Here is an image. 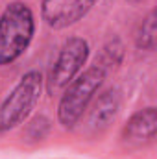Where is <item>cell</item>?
I'll return each mask as SVG.
<instances>
[{"label":"cell","mask_w":157,"mask_h":159,"mask_svg":"<svg viewBox=\"0 0 157 159\" xmlns=\"http://www.w3.org/2000/svg\"><path fill=\"white\" fill-rule=\"evenodd\" d=\"M89 54H91V46H89L87 39L78 37V35L67 37L56 54V59L50 67L48 78L44 80L46 91L50 94L63 91L83 70V67L89 59Z\"/></svg>","instance_id":"cell-4"},{"label":"cell","mask_w":157,"mask_h":159,"mask_svg":"<svg viewBox=\"0 0 157 159\" xmlns=\"http://www.w3.org/2000/svg\"><path fill=\"white\" fill-rule=\"evenodd\" d=\"M52 131V120L46 115H35L24 122L22 137L26 143H41L44 141Z\"/></svg>","instance_id":"cell-10"},{"label":"cell","mask_w":157,"mask_h":159,"mask_svg":"<svg viewBox=\"0 0 157 159\" xmlns=\"http://www.w3.org/2000/svg\"><path fill=\"white\" fill-rule=\"evenodd\" d=\"M100 0H41V19L52 30H67L83 20Z\"/></svg>","instance_id":"cell-5"},{"label":"cell","mask_w":157,"mask_h":159,"mask_svg":"<svg viewBox=\"0 0 157 159\" xmlns=\"http://www.w3.org/2000/svg\"><path fill=\"white\" fill-rule=\"evenodd\" d=\"M135 46L144 52L155 50V9L148 11V15L139 24V30L135 34Z\"/></svg>","instance_id":"cell-9"},{"label":"cell","mask_w":157,"mask_h":159,"mask_svg":"<svg viewBox=\"0 0 157 159\" xmlns=\"http://www.w3.org/2000/svg\"><path fill=\"white\" fill-rule=\"evenodd\" d=\"M131 4H139V2H144V0H129Z\"/></svg>","instance_id":"cell-11"},{"label":"cell","mask_w":157,"mask_h":159,"mask_svg":"<svg viewBox=\"0 0 157 159\" xmlns=\"http://www.w3.org/2000/svg\"><path fill=\"white\" fill-rule=\"evenodd\" d=\"M107 72L98 65H91L89 69L81 70L65 89L57 102V122L65 129H74L87 113L94 94H98L100 87L104 85Z\"/></svg>","instance_id":"cell-2"},{"label":"cell","mask_w":157,"mask_h":159,"mask_svg":"<svg viewBox=\"0 0 157 159\" xmlns=\"http://www.w3.org/2000/svg\"><path fill=\"white\" fill-rule=\"evenodd\" d=\"M157 133V109L146 106L131 113V117L122 128V141L128 144H146L155 139Z\"/></svg>","instance_id":"cell-7"},{"label":"cell","mask_w":157,"mask_h":159,"mask_svg":"<svg viewBox=\"0 0 157 159\" xmlns=\"http://www.w3.org/2000/svg\"><path fill=\"white\" fill-rule=\"evenodd\" d=\"M122 106V94L120 91L111 87L104 93H100L89 106V117H87V128L94 133L104 131L113 120L117 119Z\"/></svg>","instance_id":"cell-6"},{"label":"cell","mask_w":157,"mask_h":159,"mask_svg":"<svg viewBox=\"0 0 157 159\" xmlns=\"http://www.w3.org/2000/svg\"><path fill=\"white\" fill-rule=\"evenodd\" d=\"M37 22L34 9L22 2H9L0 13V67L19 61L35 37Z\"/></svg>","instance_id":"cell-1"},{"label":"cell","mask_w":157,"mask_h":159,"mask_svg":"<svg viewBox=\"0 0 157 159\" xmlns=\"http://www.w3.org/2000/svg\"><path fill=\"white\" fill-rule=\"evenodd\" d=\"M44 89L41 70H28L13 85L9 94L0 102V135L22 126L37 107Z\"/></svg>","instance_id":"cell-3"},{"label":"cell","mask_w":157,"mask_h":159,"mask_svg":"<svg viewBox=\"0 0 157 159\" xmlns=\"http://www.w3.org/2000/svg\"><path fill=\"white\" fill-rule=\"evenodd\" d=\"M124 56H126V46H124L122 39L113 37V39H109L102 46L100 56L96 59V65L100 69H104L105 72H111V70H115V69H118L122 65Z\"/></svg>","instance_id":"cell-8"}]
</instances>
